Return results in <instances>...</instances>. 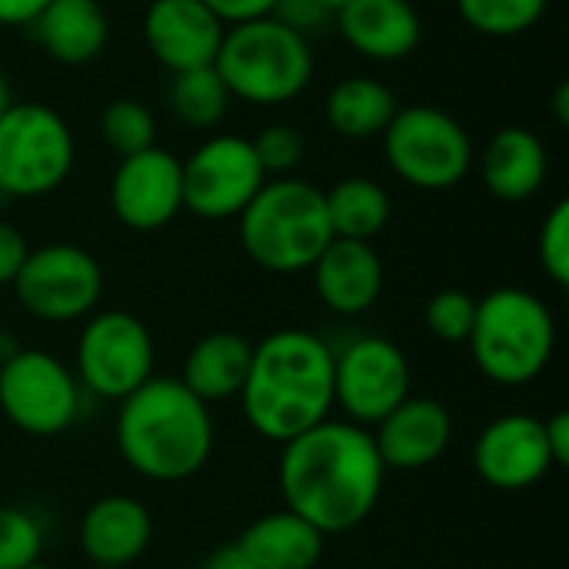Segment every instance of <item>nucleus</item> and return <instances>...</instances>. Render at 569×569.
I'll list each match as a JSON object with an SVG mask.
<instances>
[{
	"mask_svg": "<svg viewBox=\"0 0 569 569\" xmlns=\"http://www.w3.org/2000/svg\"><path fill=\"white\" fill-rule=\"evenodd\" d=\"M243 253L270 273H303L333 240L323 190L300 177H273L237 217Z\"/></svg>",
	"mask_w": 569,
	"mask_h": 569,
	"instance_id": "obj_4",
	"label": "nucleus"
},
{
	"mask_svg": "<svg viewBox=\"0 0 569 569\" xmlns=\"http://www.w3.org/2000/svg\"><path fill=\"white\" fill-rule=\"evenodd\" d=\"M213 70L233 100L277 107L297 100L313 80L310 40L273 17H257L223 30Z\"/></svg>",
	"mask_w": 569,
	"mask_h": 569,
	"instance_id": "obj_6",
	"label": "nucleus"
},
{
	"mask_svg": "<svg viewBox=\"0 0 569 569\" xmlns=\"http://www.w3.org/2000/svg\"><path fill=\"white\" fill-rule=\"evenodd\" d=\"M80 383L47 350H17L0 363V413L27 437H57L80 413Z\"/></svg>",
	"mask_w": 569,
	"mask_h": 569,
	"instance_id": "obj_10",
	"label": "nucleus"
},
{
	"mask_svg": "<svg viewBox=\"0 0 569 569\" xmlns=\"http://www.w3.org/2000/svg\"><path fill=\"white\" fill-rule=\"evenodd\" d=\"M453 440V417L447 403L433 397H407L373 430V447L390 470L410 473L433 467Z\"/></svg>",
	"mask_w": 569,
	"mask_h": 569,
	"instance_id": "obj_17",
	"label": "nucleus"
},
{
	"mask_svg": "<svg viewBox=\"0 0 569 569\" xmlns=\"http://www.w3.org/2000/svg\"><path fill=\"white\" fill-rule=\"evenodd\" d=\"M40 50L67 67L90 63L110 40V17L100 0H47L30 23Z\"/></svg>",
	"mask_w": 569,
	"mask_h": 569,
	"instance_id": "obj_22",
	"label": "nucleus"
},
{
	"mask_svg": "<svg viewBox=\"0 0 569 569\" xmlns=\"http://www.w3.org/2000/svg\"><path fill=\"white\" fill-rule=\"evenodd\" d=\"M90 569H120V567H90Z\"/></svg>",
	"mask_w": 569,
	"mask_h": 569,
	"instance_id": "obj_44",
	"label": "nucleus"
},
{
	"mask_svg": "<svg viewBox=\"0 0 569 569\" xmlns=\"http://www.w3.org/2000/svg\"><path fill=\"white\" fill-rule=\"evenodd\" d=\"M153 520L150 510L123 493L100 497L80 517V550L90 567L127 569L150 547Z\"/></svg>",
	"mask_w": 569,
	"mask_h": 569,
	"instance_id": "obj_20",
	"label": "nucleus"
},
{
	"mask_svg": "<svg viewBox=\"0 0 569 569\" xmlns=\"http://www.w3.org/2000/svg\"><path fill=\"white\" fill-rule=\"evenodd\" d=\"M320 3H323V7L330 10V17H337V13H340V10H343L347 3H353V0H320Z\"/></svg>",
	"mask_w": 569,
	"mask_h": 569,
	"instance_id": "obj_42",
	"label": "nucleus"
},
{
	"mask_svg": "<svg viewBox=\"0 0 569 569\" xmlns=\"http://www.w3.org/2000/svg\"><path fill=\"white\" fill-rule=\"evenodd\" d=\"M270 17L280 20L283 27L297 30L300 37H310L313 30H320L330 20V10L320 0H277Z\"/></svg>",
	"mask_w": 569,
	"mask_h": 569,
	"instance_id": "obj_34",
	"label": "nucleus"
},
{
	"mask_svg": "<svg viewBox=\"0 0 569 569\" xmlns=\"http://www.w3.org/2000/svg\"><path fill=\"white\" fill-rule=\"evenodd\" d=\"M350 50L377 63L407 60L423 40V20L410 0H353L337 13Z\"/></svg>",
	"mask_w": 569,
	"mask_h": 569,
	"instance_id": "obj_19",
	"label": "nucleus"
},
{
	"mask_svg": "<svg viewBox=\"0 0 569 569\" xmlns=\"http://www.w3.org/2000/svg\"><path fill=\"white\" fill-rule=\"evenodd\" d=\"M240 403L257 437L290 443L333 410V350L310 330H273L253 343Z\"/></svg>",
	"mask_w": 569,
	"mask_h": 569,
	"instance_id": "obj_2",
	"label": "nucleus"
},
{
	"mask_svg": "<svg viewBox=\"0 0 569 569\" xmlns=\"http://www.w3.org/2000/svg\"><path fill=\"white\" fill-rule=\"evenodd\" d=\"M477 477L503 493L537 487L553 467L543 420L533 413H503L490 420L473 443Z\"/></svg>",
	"mask_w": 569,
	"mask_h": 569,
	"instance_id": "obj_15",
	"label": "nucleus"
},
{
	"mask_svg": "<svg viewBox=\"0 0 569 569\" xmlns=\"http://www.w3.org/2000/svg\"><path fill=\"white\" fill-rule=\"evenodd\" d=\"M27 253H30V247H27L23 233L13 223L0 220V287H10L17 280Z\"/></svg>",
	"mask_w": 569,
	"mask_h": 569,
	"instance_id": "obj_35",
	"label": "nucleus"
},
{
	"mask_svg": "<svg viewBox=\"0 0 569 569\" xmlns=\"http://www.w3.org/2000/svg\"><path fill=\"white\" fill-rule=\"evenodd\" d=\"M73 363L80 390L120 403L153 377V337L127 310L90 313L77 337Z\"/></svg>",
	"mask_w": 569,
	"mask_h": 569,
	"instance_id": "obj_9",
	"label": "nucleus"
},
{
	"mask_svg": "<svg viewBox=\"0 0 569 569\" xmlns=\"http://www.w3.org/2000/svg\"><path fill=\"white\" fill-rule=\"evenodd\" d=\"M113 433L123 463L153 483L190 480L213 453L210 407L173 377H150L120 400Z\"/></svg>",
	"mask_w": 569,
	"mask_h": 569,
	"instance_id": "obj_3",
	"label": "nucleus"
},
{
	"mask_svg": "<svg viewBox=\"0 0 569 569\" xmlns=\"http://www.w3.org/2000/svg\"><path fill=\"white\" fill-rule=\"evenodd\" d=\"M467 347L490 383L527 387L553 360L557 320L537 293L523 287H497L477 300Z\"/></svg>",
	"mask_w": 569,
	"mask_h": 569,
	"instance_id": "obj_5",
	"label": "nucleus"
},
{
	"mask_svg": "<svg viewBox=\"0 0 569 569\" xmlns=\"http://www.w3.org/2000/svg\"><path fill=\"white\" fill-rule=\"evenodd\" d=\"M170 110L173 117L190 127V130H213L217 123H223L227 110H230V90L223 87L220 73L213 67H193V70H180L170 77V90H167Z\"/></svg>",
	"mask_w": 569,
	"mask_h": 569,
	"instance_id": "obj_27",
	"label": "nucleus"
},
{
	"mask_svg": "<svg viewBox=\"0 0 569 569\" xmlns=\"http://www.w3.org/2000/svg\"><path fill=\"white\" fill-rule=\"evenodd\" d=\"M13 103V90H10V80L3 77V70H0V117L7 113V107Z\"/></svg>",
	"mask_w": 569,
	"mask_h": 569,
	"instance_id": "obj_41",
	"label": "nucleus"
},
{
	"mask_svg": "<svg viewBox=\"0 0 569 569\" xmlns=\"http://www.w3.org/2000/svg\"><path fill=\"white\" fill-rule=\"evenodd\" d=\"M313 290L330 313L360 317L373 310L383 293V260L367 240L333 237L313 260Z\"/></svg>",
	"mask_w": 569,
	"mask_h": 569,
	"instance_id": "obj_18",
	"label": "nucleus"
},
{
	"mask_svg": "<svg viewBox=\"0 0 569 569\" xmlns=\"http://www.w3.org/2000/svg\"><path fill=\"white\" fill-rule=\"evenodd\" d=\"M223 30V20L203 0H150L143 10L147 50L170 73L213 67Z\"/></svg>",
	"mask_w": 569,
	"mask_h": 569,
	"instance_id": "obj_16",
	"label": "nucleus"
},
{
	"mask_svg": "<svg viewBox=\"0 0 569 569\" xmlns=\"http://www.w3.org/2000/svg\"><path fill=\"white\" fill-rule=\"evenodd\" d=\"M10 287L30 317L70 323L97 310L103 297V270L77 243H43L27 253Z\"/></svg>",
	"mask_w": 569,
	"mask_h": 569,
	"instance_id": "obj_11",
	"label": "nucleus"
},
{
	"mask_svg": "<svg viewBox=\"0 0 569 569\" xmlns=\"http://www.w3.org/2000/svg\"><path fill=\"white\" fill-rule=\"evenodd\" d=\"M250 360H253V343L243 333L213 330L190 347V353L183 360V373L177 380L197 400H203L210 407L217 400L240 397L247 373H250Z\"/></svg>",
	"mask_w": 569,
	"mask_h": 569,
	"instance_id": "obj_23",
	"label": "nucleus"
},
{
	"mask_svg": "<svg viewBox=\"0 0 569 569\" xmlns=\"http://www.w3.org/2000/svg\"><path fill=\"white\" fill-rule=\"evenodd\" d=\"M380 137L390 170L427 193L460 187L477 163L467 127L433 103L400 107Z\"/></svg>",
	"mask_w": 569,
	"mask_h": 569,
	"instance_id": "obj_7",
	"label": "nucleus"
},
{
	"mask_svg": "<svg viewBox=\"0 0 569 569\" xmlns=\"http://www.w3.org/2000/svg\"><path fill=\"white\" fill-rule=\"evenodd\" d=\"M43 527L33 513L0 503V569H27L40 563Z\"/></svg>",
	"mask_w": 569,
	"mask_h": 569,
	"instance_id": "obj_31",
	"label": "nucleus"
},
{
	"mask_svg": "<svg viewBox=\"0 0 569 569\" xmlns=\"http://www.w3.org/2000/svg\"><path fill=\"white\" fill-rule=\"evenodd\" d=\"M200 569H260L237 543H223V547H217L207 560H203V567Z\"/></svg>",
	"mask_w": 569,
	"mask_h": 569,
	"instance_id": "obj_39",
	"label": "nucleus"
},
{
	"mask_svg": "<svg viewBox=\"0 0 569 569\" xmlns=\"http://www.w3.org/2000/svg\"><path fill=\"white\" fill-rule=\"evenodd\" d=\"M237 547L260 569H313L323 560L327 537L283 507L257 517Z\"/></svg>",
	"mask_w": 569,
	"mask_h": 569,
	"instance_id": "obj_24",
	"label": "nucleus"
},
{
	"mask_svg": "<svg viewBox=\"0 0 569 569\" xmlns=\"http://www.w3.org/2000/svg\"><path fill=\"white\" fill-rule=\"evenodd\" d=\"M413 370L387 337H357L333 353V407L357 427H377L410 397Z\"/></svg>",
	"mask_w": 569,
	"mask_h": 569,
	"instance_id": "obj_13",
	"label": "nucleus"
},
{
	"mask_svg": "<svg viewBox=\"0 0 569 569\" xmlns=\"http://www.w3.org/2000/svg\"><path fill=\"white\" fill-rule=\"evenodd\" d=\"M483 187L503 203H523L547 183V143L530 127L497 130L477 157Z\"/></svg>",
	"mask_w": 569,
	"mask_h": 569,
	"instance_id": "obj_21",
	"label": "nucleus"
},
{
	"mask_svg": "<svg viewBox=\"0 0 569 569\" xmlns=\"http://www.w3.org/2000/svg\"><path fill=\"white\" fill-rule=\"evenodd\" d=\"M553 110H557V120L567 127L569 123V83L557 87V97H553Z\"/></svg>",
	"mask_w": 569,
	"mask_h": 569,
	"instance_id": "obj_40",
	"label": "nucleus"
},
{
	"mask_svg": "<svg viewBox=\"0 0 569 569\" xmlns=\"http://www.w3.org/2000/svg\"><path fill=\"white\" fill-rule=\"evenodd\" d=\"M250 143H253V153L267 177H290L300 167L303 150H307L300 130L290 123H270Z\"/></svg>",
	"mask_w": 569,
	"mask_h": 569,
	"instance_id": "obj_32",
	"label": "nucleus"
},
{
	"mask_svg": "<svg viewBox=\"0 0 569 569\" xmlns=\"http://www.w3.org/2000/svg\"><path fill=\"white\" fill-rule=\"evenodd\" d=\"M47 0H0V27H30Z\"/></svg>",
	"mask_w": 569,
	"mask_h": 569,
	"instance_id": "obj_38",
	"label": "nucleus"
},
{
	"mask_svg": "<svg viewBox=\"0 0 569 569\" xmlns=\"http://www.w3.org/2000/svg\"><path fill=\"white\" fill-rule=\"evenodd\" d=\"M77 163L70 123L47 103L13 100L0 117V193L33 200L60 190Z\"/></svg>",
	"mask_w": 569,
	"mask_h": 569,
	"instance_id": "obj_8",
	"label": "nucleus"
},
{
	"mask_svg": "<svg viewBox=\"0 0 569 569\" xmlns=\"http://www.w3.org/2000/svg\"><path fill=\"white\" fill-rule=\"evenodd\" d=\"M283 507L323 537L357 530L380 503L387 467L373 433L350 420H323L283 443L277 463Z\"/></svg>",
	"mask_w": 569,
	"mask_h": 569,
	"instance_id": "obj_1",
	"label": "nucleus"
},
{
	"mask_svg": "<svg viewBox=\"0 0 569 569\" xmlns=\"http://www.w3.org/2000/svg\"><path fill=\"white\" fill-rule=\"evenodd\" d=\"M550 0H457V10L463 17V23L483 37H520L527 30H533L543 13H547Z\"/></svg>",
	"mask_w": 569,
	"mask_h": 569,
	"instance_id": "obj_28",
	"label": "nucleus"
},
{
	"mask_svg": "<svg viewBox=\"0 0 569 569\" xmlns=\"http://www.w3.org/2000/svg\"><path fill=\"white\" fill-rule=\"evenodd\" d=\"M27 569H53V567H47V563H33V567H27Z\"/></svg>",
	"mask_w": 569,
	"mask_h": 569,
	"instance_id": "obj_43",
	"label": "nucleus"
},
{
	"mask_svg": "<svg viewBox=\"0 0 569 569\" xmlns=\"http://www.w3.org/2000/svg\"><path fill=\"white\" fill-rule=\"evenodd\" d=\"M203 3L223 20V27H233V23H247L257 17H270L277 0H203Z\"/></svg>",
	"mask_w": 569,
	"mask_h": 569,
	"instance_id": "obj_36",
	"label": "nucleus"
},
{
	"mask_svg": "<svg viewBox=\"0 0 569 569\" xmlns=\"http://www.w3.org/2000/svg\"><path fill=\"white\" fill-rule=\"evenodd\" d=\"M183 210L200 220H237L270 180L253 143L237 133H213L180 160Z\"/></svg>",
	"mask_w": 569,
	"mask_h": 569,
	"instance_id": "obj_12",
	"label": "nucleus"
},
{
	"mask_svg": "<svg viewBox=\"0 0 569 569\" xmlns=\"http://www.w3.org/2000/svg\"><path fill=\"white\" fill-rule=\"evenodd\" d=\"M397 110V93L377 77H343L340 83L330 87L323 103L330 130H337L347 140L380 137Z\"/></svg>",
	"mask_w": 569,
	"mask_h": 569,
	"instance_id": "obj_25",
	"label": "nucleus"
},
{
	"mask_svg": "<svg viewBox=\"0 0 569 569\" xmlns=\"http://www.w3.org/2000/svg\"><path fill=\"white\" fill-rule=\"evenodd\" d=\"M540 267L543 273L557 283L567 287L569 283V200H557L553 210L547 213L543 227H540Z\"/></svg>",
	"mask_w": 569,
	"mask_h": 569,
	"instance_id": "obj_33",
	"label": "nucleus"
},
{
	"mask_svg": "<svg viewBox=\"0 0 569 569\" xmlns=\"http://www.w3.org/2000/svg\"><path fill=\"white\" fill-rule=\"evenodd\" d=\"M543 433H547V447H550L553 467H567L569 463V413L557 410L550 420H543Z\"/></svg>",
	"mask_w": 569,
	"mask_h": 569,
	"instance_id": "obj_37",
	"label": "nucleus"
},
{
	"mask_svg": "<svg viewBox=\"0 0 569 569\" xmlns=\"http://www.w3.org/2000/svg\"><path fill=\"white\" fill-rule=\"evenodd\" d=\"M473 320H477V297L457 287L437 290L423 307V323L430 337L440 343H467Z\"/></svg>",
	"mask_w": 569,
	"mask_h": 569,
	"instance_id": "obj_30",
	"label": "nucleus"
},
{
	"mask_svg": "<svg viewBox=\"0 0 569 569\" xmlns=\"http://www.w3.org/2000/svg\"><path fill=\"white\" fill-rule=\"evenodd\" d=\"M110 210L127 230H163L183 210L180 160L163 147L120 157L110 177Z\"/></svg>",
	"mask_w": 569,
	"mask_h": 569,
	"instance_id": "obj_14",
	"label": "nucleus"
},
{
	"mask_svg": "<svg viewBox=\"0 0 569 569\" xmlns=\"http://www.w3.org/2000/svg\"><path fill=\"white\" fill-rule=\"evenodd\" d=\"M323 203H327L330 230L340 240H367L370 243L377 233L387 230V223L393 217L390 193L373 177L337 180L330 190H323Z\"/></svg>",
	"mask_w": 569,
	"mask_h": 569,
	"instance_id": "obj_26",
	"label": "nucleus"
},
{
	"mask_svg": "<svg viewBox=\"0 0 569 569\" xmlns=\"http://www.w3.org/2000/svg\"><path fill=\"white\" fill-rule=\"evenodd\" d=\"M100 137L117 157L157 147V120L133 97H113L100 113Z\"/></svg>",
	"mask_w": 569,
	"mask_h": 569,
	"instance_id": "obj_29",
	"label": "nucleus"
}]
</instances>
